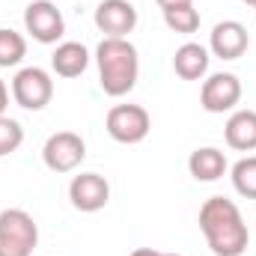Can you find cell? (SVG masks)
<instances>
[{
	"mask_svg": "<svg viewBox=\"0 0 256 256\" xmlns=\"http://www.w3.org/2000/svg\"><path fill=\"white\" fill-rule=\"evenodd\" d=\"M244 3H248V6H254V9H256V0H244Z\"/></svg>",
	"mask_w": 256,
	"mask_h": 256,
	"instance_id": "cell-23",
	"label": "cell"
},
{
	"mask_svg": "<svg viewBox=\"0 0 256 256\" xmlns=\"http://www.w3.org/2000/svg\"><path fill=\"white\" fill-rule=\"evenodd\" d=\"M250 45V33L242 21L236 18H226V21H218L212 27V36H208V51L218 57V60H238Z\"/></svg>",
	"mask_w": 256,
	"mask_h": 256,
	"instance_id": "cell-11",
	"label": "cell"
},
{
	"mask_svg": "<svg viewBox=\"0 0 256 256\" xmlns=\"http://www.w3.org/2000/svg\"><path fill=\"white\" fill-rule=\"evenodd\" d=\"M39 244V226L24 208L0 212V256H33Z\"/></svg>",
	"mask_w": 256,
	"mask_h": 256,
	"instance_id": "cell-3",
	"label": "cell"
},
{
	"mask_svg": "<svg viewBox=\"0 0 256 256\" xmlns=\"http://www.w3.org/2000/svg\"><path fill=\"white\" fill-rule=\"evenodd\" d=\"M24 30L39 45H57L66 33V18L51 0H33L24 9Z\"/></svg>",
	"mask_w": 256,
	"mask_h": 256,
	"instance_id": "cell-7",
	"label": "cell"
},
{
	"mask_svg": "<svg viewBox=\"0 0 256 256\" xmlns=\"http://www.w3.org/2000/svg\"><path fill=\"white\" fill-rule=\"evenodd\" d=\"M164 12V24L173 30V33H196L200 30V12L194 9V3H185V6H170V9H161Z\"/></svg>",
	"mask_w": 256,
	"mask_h": 256,
	"instance_id": "cell-18",
	"label": "cell"
},
{
	"mask_svg": "<svg viewBox=\"0 0 256 256\" xmlns=\"http://www.w3.org/2000/svg\"><path fill=\"white\" fill-rule=\"evenodd\" d=\"M242 102V80L232 72H214L200 86V104L206 114H226L236 110Z\"/></svg>",
	"mask_w": 256,
	"mask_h": 256,
	"instance_id": "cell-8",
	"label": "cell"
},
{
	"mask_svg": "<svg viewBox=\"0 0 256 256\" xmlns=\"http://www.w3.org/2000/svg\"><path fill=\"white\" fill-rule=\"evenodd\" d=\"M90 66V51L80 42H60L51 54V68L60 78H80Z\"/></svg>",
	"mask_w": 256,
	"mask_h": 256,
	"instance_id": "cell-15",
	"label": "cell"
},
{
	"mask_svg": "<svg viewBox=\"0 0 256 256\" xmlns=\"http://www.w3.org/2000/svg\"><path fill=\"white\" fill-rule=\"evenodd\" d=\"M68 200L78 212H86V214L102 212L110 202V185L98 173H80L68 182Z\"/></svg>",
	"mask_w": 256,
	"mask_h": 256,
	"instance_id": "cell-10",
	"label": "cell"
},
{
	"mask_svg": "<svg viewBox=\"0 0 256 256\" xmlns=\"http://www.w3.org/2000/svg\"><path fill=\"white\" fill-rule=\"evenodd\" d=\"M131 256H182V254H161V250H152V248H137V250H131Z\"/></svg>",
	"mask_w": 256,
	"mask_h": 256,
	"instance_id": "cell-21",
	"label": "cell"
},
{
	"mask_svg": "<svg viewBox=\"0 0 256 256\" xmlns=\"http://www.w3.org/2000/svg\"><path fill=\"white\" fill-rule=\"evenodd\" d=\"M27 57V39L9 27H0V68H12Z\"/></svg>",
	"mask_w": 256,
	"mask_h": 256,
	"instance_id": "cell-17",
	"label": "cell"
},
{
	"mask_svg": "<svg viewBox=\"0 0 256 256\" xmlns=\"http://www.w3.org/2000/svg\"><path fill=\"white\" fill-rule=\"evenodd\" d=\"M12 98L24 110H45L54 98V78L39 66H27L12 78Z\"/></svg>",
	"mask_w": 256,
	"mask_h": 256,
	"instance_id": "cell-4",
	"label": "cell"
},
{
	"mask_svg": "<svg viewBox=\"0 0 256 256\" xmlns=\"http://www.w3.org/2000/svg\"><path fill=\"white\" fill-rule=\"evenodd\" d=\"M226 146L236 152H254L256 149V110H236L224 126Z\"/></svg>",
	"mask_w": 256,
	"mask_h": 256,
	"instance_id": "cell-14",
	"label": "cell"
},
{
	"mask_svg": "<svg viewBox=\"0 0 256 256\" xmlns=\"http://www.w3.org/2000/svg\"><path fill=\"white\" fill-rule=\"evenodd\" d=\"M96 66H98V84H102L104 96L122 98L137 86L140 57L128 39H108L104 36L96 48Z\"/></svg>",
	"mask_w": 256,
	"mask_h": 256,
	"instance_id": "cell-2",
	"label": "cell"
},
{
	"mask_svg": "<svg viewBox=\"0 0 256 256\" xmlns=\"http://www.w3.org/2000/svg\"><path fill=\"white\" fill-rule=\"evenodd\" d=\"M200 230L214 256H242L250 244L248 224L238 206L226 196H208L200 206Z\"/></svg>",
	"mask_w": 256,
	"mask_h": 256,
	"instance_id": "cell-1",
	"label": "cell"
},
{
	"mask_svg": "<svg viewBox=\"0 0 256 256\" xmlns=\"http://www.w3.org/2000/svg\"><path fill=\"white\" fill-rule=\"evenodd\" d=\"M161 9H170V6H185V3H194V0H155Z\"/></svg>",
	"mask_w": 256,
	"mask_h": 256,
	"instance_id": "cell-22",
	"label": "cell"
},
{
	"mask_svg": "<svg viewBox=\"0 0 256 256\" xmlns=\"http://www.w3.org/2000/svg\"><path fill=\"white\" fill-rule=\"evenodd\" d=\"M86 158V143L74 131H57L42 146V161L51 173H74Z\"/></svg>",
	"mask_w": 256,
	"mask_h": 256,
	"instance_id": "cell-6",
	"label": "cell"
},
{
	"mask_svg": "<svg viewBox=\"0 0 256 256\" xmlns=\"http://www.w3.org/2000/svg\"><path fill=\"white\" fill-rule=\"evenodd\" d=\"M92 21L108 39H128V33L137 27V9L131 0H102Z\"/></svg>",
	"mask_w": 256,
	"mask_h": 256,
	"instance_id": "cell-9",
	"label": "cell"
},
{
	"mask_svg": "<svg viewBox=\"0 0 256 256\" xmlns=\"http://www.w3.org/2000/svg\"><path fill=\"white\" fill-rule=\"evenodd\" d=\"M208 48H202L200 42H185L173 54V72L182 80H202L208 74Z\"/></svg>",
	"mask_w": 256,
	"mask_h": 256,
	"instance_id": "cell-12",
	"label": "cell"
},
{
	"mask_svg": "<svg viewBox=\"0 0 256 256\" xmlns=\"http://www.w3.org/2000/svg\"><path fill=\"white\" fill-rule=\"evenodd\" d=\"M104 128H108V134H110L116 143L134 146V143L146 140V134H149V128H152V116H149V110L140 108V104H114V108L108 110Z\"/></svg>",
	"mask_w": 256,
	"mask_h": 256,
	"instance_id": "cell-5",
	"label": "cell"
},
{
	"mask_svg": "<svg viewBox=\"0 0 256 256\" xmlns=\"http://www.w3.org/2000/svg\"><path fill=\"white\" fill-rule=\"evenodd\" d=\"M21 143H24V128H21V122L12 120V116H0V158L18 152Z\"/></svg>",
	"mask_w": 256,
	"mask_h": 256,
	"instance_id": "cell-19",
	"label": "cell"
},
{
	"mask_svg": "<svg viewBox=\"0 0 256 256\" xmlns=\"http://www.w3.org/2000/svg\"><path fill=\"white\" fill-rule=\"evenodd\" d=\"M226 170H230L226 155L220 149H214V146L194 149L191 158H188V173H191L196 182H218V179H224Z\"/></svg>",
	"mask_w": 256,
	"mask_h": 256,
	"instance_id": "cell-13",
	"label": "cell"
},
{
	"mask_svg": "<svg viewBox=\"0 0 256 256\" xmlns=\"http://www.w3.org/2000/svg\"><path fill=\"white\" fill-rule=\"evenodd\" d=\"M230 179H232L236 194H242L244 200H256V155L236 161L230 170Z\"/></svg>",
	"mask_w": 256,
	"mask_h": 256,
	"instance_id": "cell-16",
	"label": "cell"
},
{
	"mask_svg": "<svg viewBox=\"0 0 256 256\" xmlns=\"http://www.w3.org/2000/svg\"><path fill=\"white\" fill-rule=\"evenodd\" d=\"M6 108H9V86L0 78V116H6Z\"/></svg>",
	"mask_w": 256,
	"mask_h": 256,
	"instance_id": "cell-20",
	"label": "cell"
}]
</instances>
